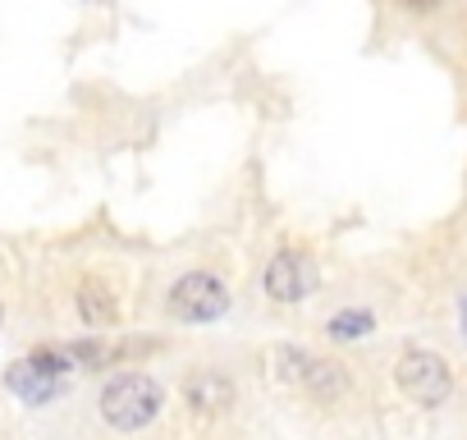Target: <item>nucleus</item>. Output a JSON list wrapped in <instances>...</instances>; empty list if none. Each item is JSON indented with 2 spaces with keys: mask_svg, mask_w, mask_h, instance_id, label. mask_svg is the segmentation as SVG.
I'll return each mask as SVG.
<instances>
[{
  "mask_svg": "<svg viewBox=\"0 0 467 440\" xmlns=\"http://www.w3.org/2000/svg\"><path fill=\"white\" fill-rule=\"evenodd\" d=\"M161 403H165V390L151 376L124 372V376H110L101 390V422L115 431H142L147 422L161 417Z\"/></svg>",
  "mask_w": 467,
  "mask_h": 440,
  "instance_id": "nucleus-1",
  "label": "nucleus"
},
{
  "mask_svg": "<svg viewBox=\"0 0 467 440\" xmlns=\"http://www.w3.org/2000/svg\"><path fill=\"white\" fill-rule=\"evenodd\" d=\"M394 381H399V390H403L412 403H421V408H440V403L449 399V390H453L449 362H444L440 353H431V349H408V353L399 358V367H394Z\"/></svg>",
  "mask_w": 467,
  "mask_h": 440,
  "instance_id": "nucleus-2",
  "label": "nucleus"
},
{
  "mask_svg": "<svg viewBox=\"0 0 467 440\" xmlns=\"http://www.w3.org/2000/svg\"><path fill=\"white\" fill-rule=\"evenodd\" d=\"M165 308L174 321H215L229 312V289H224V280H215L206 271H188L170 285Z\"/></svg>",
  "mask_w": 467,
  "mask_h": 440,
  "instance_id": "nucleus-3",
  "label": "nucleus"
},
{
  "mask_svg": "<svg viewBox=\"0 0 467 440\" xmlns=\"http://www.w3.org/2000/svg\"><path fill=\"white\" fill-rule=\"evenodd\" d=\"M262 285H266V294L275 303H303V299L317 294V262L307 253L285 248V253H275L266 262V280Z\"/></svg>",
  "mask_w": 467,
  "mask_h": 440,
  "instance_id": "nucleus-4",
  "label": "nucleus"
},
{
  "mask_svg": "<svg viewBox=\"0 0 467 440\" xmlns=\"http://www.w3.org/2000/svg\"><path fill=\"white\" fill-rule=\"evenodd\" d=\"M5 385L24 399V403H51L60 390H65V381H60V372H51L47 362H37V358H24V362H15L10 372H5Z\"/></svg>",
  "mask_w": 467,
  "mask_h": 440,
  "instance_id": "nucleus-5",
  "label": "nucleus"
},
{
  "mask_svg": "<svg viewBox=\"0 0 467 440\" xmlns=\"http://www.w3.org/2000/svg\"><path fill=\"white\" fill-rule=\"evenodd\" d=\"M183 399L192 403V413H224L229 403H234V381L229 376H220V372H192L188 376V385H183Z\"/></svg>",
  "mask_w": 467,
  "mask_h": 440,
  "instance_id": "nucleus-6",
  "label": "nucleus"
},
{
  "mask_svg": "<svg viewBox=\"0 0 467 440\" xmlns=\"http://www.w3.org/2000/svg\"><path fill=\"white\" fill-rule=\"evenodd\" d=\"M303 385H307L312 399L335 403V399L348 394V372H344L339 362H330V358H307V367H303Z\"/></svg>",
  "mask_w": 467,
  "mask_h": 440,
  "instance_id": "nucleus-7",
  "label": "nucleus"
},
{
  "mask_svg": "<svg viewBox=\"0 0 467 440\" xmlns=\"http://www.w3.org/2000/svg\"><path fill=\"white\" fill-rule=\"evenodd\" d=\"M78 317L101 330V326H115L119 303H115V294H110L101 280H83V285H78Z\"/></svg>",
  "mask_w": 467,
  "mask_h": 440,
  "instance_id": "nucleus-8",
  "label": "nucleus"
},
{
  "mask_svg": "<svg viewBox=\"0 0 467 440\" xmlns=\"http://www.w3.org/2000/svg\"><path fill=\"white\" fill-rule=\"evenodd\" d=\"M371 312H362V308H348V312H339V317H330V340H362V335H371Z\"/></svg>",
  "mask_w": 467,
  "mask_h": 440,
  "instance_id": "nucleus-9",
  "label": "nucleus"
},
{
  "mask_svg": "<svg viewBox=\"0 0 467 440\" xmlns=\"http://www.w3.org/2000/svg\"><path fill=\"white\" fill-rule=\"evenodd\" d=\"M399 5H403V10H412V15H431V10L440 5V0H399Z\"/></svg>",
  "mask_w": 467,
  "mask_h": 440,
  "instance_id": "nucleus-10",
  "label": "nucleus"
},
{
  "mask_svg": "<svg viewBox=\"0 0 467 440\" xmlns=\"http://www.w3.org/2000/svg\"><path fill=\"white\" fill-rule=\"evenodd\" d=\"M458 312H462V335H467V294H462V308Z\"/></svg>",
  "mask_w": 467,
  "mask_h": 440,
  "instance_id": "nucleus-11",
  "label": "nucleus"
}]
</instances>
